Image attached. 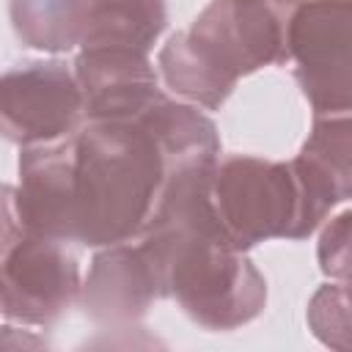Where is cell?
<instances>
[{
    "label": "cell",
    "instance_id": "cell-1",
    "mask_svg": "<svg viewBox=\"0 0 352 352\" xmlns=\"http://www.w3.org/2000/svg\"><path fill=\"white\" fill-rule=\"evenodd\" d=\"M212 170L214 162L170 170L135 242L154 270L160 300H176L204 330L231 333L264 314L267 280L226 234Z\"/></svg>",
    "mask_w": 352,
    "mask_h": 352
},
{
    "label": "cell",
    "instance_id": "cell-2",
    "mask_svg": "<svg viewBox=\"0 0 352 352\" xmlns=\"http://www.w3.org/2000/svg\"><path fill=\"white\" fill-rule=\"evenodd\" d=\"M165 176L168 162L143 121H82L72 132L69 242L138 239Z\"/></svg>",
    "mask_w": 352,
    "mask_h": 352
},
{
    "label": "cell",
    "instance_id": "cell-3",
    "mask_svg": "<svg viewBox=\"0 0 352 352\" xmlns=\"http://www.w3.org/2000/svg\"><path fill=\"white\" fill-rule=\"evenodd\" d=\"M212 198L226 234L239 250L270 239H308L330 217L292 160L220 157L212 170Z\"/></svg>",
    "mask_w": 352,
    "mask_h": 352
},
{
    "label": "cell",
    "instance_id": "cell-4",
    "mask_svg": "<svg viewBox=\"0 0 352 352\" xmlns=\"http://www.w3.org/2000/svg\"><path fill=\"white\" fill-rule=\"evenodd\" d=\"M302 0H209L184 30L190 47L228 85L289 63V22Z\"/></svg>",
    "mask_w": 352,
    "mask_h": 352
},
{
    "label": "cell",
    "instance_id": "cell-5",
    "mask_svg": "<svg viewBox=\"0 0 352 352\" xmlns=\"http://www.w3.org/2000/svg\"><path fill=\"white\" fill-rule=\"evenodd\" d=\"M352 3L302 0L289 22V60L314 116L352 107Z\"/></svg>",
    "mask_w": 352,
    "mask_h": 352
},
{
    "label": "cell",
    "instance_id": "cell-6",
    "mask_svg": "<svg viewBox=\"0 0 352 352\" xmlns=\"http://www.w3.org/2000/svg\"><path fill=\"white\" fill-rule=\"evenodd\" d=\"M82 275L69 242L25 234L0 256V316L25 327H50L80 302Z\"/></svg>",
    "mask_w": 352,
    "mask_h": 352
},
{
    "label": "cell",
    "instance_id": "cell-7",
    "mask_svg": "<svg viewBox=\"0 0 352 352\" xmlns=\"http://www.w3.org/2000/svg\"><path fill=\"white\" fill-rule=\"evenodd\" d=\"M82 124V96L74 69L58 58L22 60L0 74V138L14 146H41L69 138Z\"/></svg>",
    "mask_w": 352,
    "mask_h": 352
},
{
    "label": "cell",
    "instance_id": "cell-8",
    "mask_svg": "<svg viewBox=\"0 0 352 352\" xmlns=\"http://www.w3.org/2000/svg\"><path fill=\"white\" fill-rule=\"evenodd\" d=\"M72 69L82 96V121H138L165 94L148 52L126 47L80 50Z\"/></svg>",
    "mask_w": 352,
    "mask_h": 352
},
{
    "label": "cell",
    "instance_id": "cell-9",
    "mask_svg": "<svg viewBox=\"0 0 352 352\" xmlns=\"http://www.w3.org/2000/svg\"><path fill=\"white\" fill-rule=\"evenodd\" d=\"M154 300H160L157 278L135 239L96 248L80 289V305L94 324L102 330H132Z\"/></svg>",
    "mask_w": 352,
    "mask_h": 352
},
{
    "label": "cell",
    "instance_id": "cell-10",
    "mask_svg": "<svg viewBox=\"0 0 352 352\" xmlns=\"http://www.w3.org/2000/svg\"><path fill=\"white\" fill-rule=\"evenodd\" d=\"M69 168L72 135L22 148L19 182L14 190L25 234L69 242Z\"/></svg>",
    "mask_w": 352,
    "mask_h": 352
},
{
    "label": "cell",
    "instance_id": "cell-11",
    "mask_svg": "<svg viewBox=\"0 0 352 352\" xmlns=\"http://www.w3.org/2000/svg\"><path fill=\"white\" fill-rule=\"evenodd\" d=\"M314 198L333 214L352 192V121L341 116H314V126L292 160Z\"/></svg>",
    "mask_w": 352,
    "mask_h": 352
},
{
    "label": "cell",
    "instance_id": "cell-12",
    "mask_svg": "<svg viewBox=\"0 0 352 352\" xmlns=\"http://www.w3.org/2000/svg\"><path fill=\"white\" fill-rule=\"evenodd\" d=\"M8 19L14 36L38 52H69L82 38L80 0H8Z\"/></svg>",
    "mask_w": 352,
    "mask_h": 352
},
{
    "label": "cell",
    "instance_id": "cell-13",
    "mask_svg": "<svg viewBox=\"0 0 352 352\" xmlns=\"http://www.w3.org/2000/svg\"><path fill=\"white\" fill-rule=\"evenodd\" d=\"M311 333L330 349L346 352L352 346V322H349V283L346 280H330L322 283L305 311Z\"/></svg>",
    "mask_w": 352,
    "mask_h": 352
},
{
    "label": "cell",
    "instance_id": "cell-14",
    "mask_svg": "<svg viewBox=\"0 0 352 352\" xmlns=\"http://www.w3.org/2000/svg\"><path fill=\"white\" fill-rule=\"evenodd\" d=\"M349 209H341L336 217H327L319 228V270L330 280H346L349 283Z\"/></svg>",
    "mask_w": 352,
    "mask_h": 352
},
{
    "label": "cell",
    "instance_id": "cell-15",
    "mask_svg": "<svg viewBox=\"0 0 352 352\" xmlns=\"http://www.w3.org/2000/svg\"><path fill=\"white\" fill-rule=\"evenodd\" d=\"M22 236H25V226L16 209V190L14 184L0 182V256H6Z\"/></svg>",
    "mask_w": 352,
    "mask_h": 352
},
{
    "label": "cell",
    "instance_id": "cell-16",
    "mask_svg": "<svg viewBox=\"0 0 352 352\" xmlns=\"http://www.w3.org/2000/svg\"><path fill=\"white\" fill-rule=\"evenodd\" d=\"M3 346H11V349L33 346V349H38V346H47V341H44L41 336H36L30 327L8 322V324L0 327V349H3Z\"/></svg>",
    "mask_w": 352,
    "mask_h": 352
},
{
    "label": "cell",
    "instance_id": "cell-17",
    "mask_svg": "<svg viewBox=\"0 0 352 352\" xmlns=\"http://www.w3.org/2000/svg\"><path fill=\"white\" fill-rule=\"evenodd\" d=\"M82 3V25L91 14L96 11H104V8H113V6H121V3H129V0H80Z\"/></svg>",
    "mask_w": 352,
    "mask_h": 352
}]
</instances>
